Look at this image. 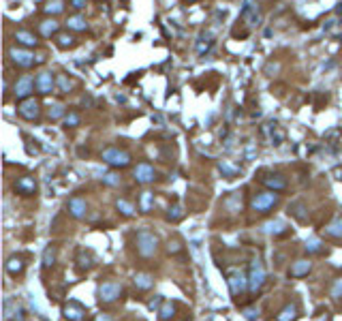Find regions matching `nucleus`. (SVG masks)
<instances>
[{"label": "nucleus", "mask_w": 342, "mask_h": 321, "mask_svg": "<svg viewBox=\"0 0 342 321\" xmlns=\"http://www.w3.org/2000/svg\"><path fill=\"white\" fill-rule=\"evenodd\" d=\"M135 242H137V253L141 257H152L158 248V238L154 236L150 229H139Z\"/></svg>", "instance_id": "f257e3e1"}, {"label": "nucleus", "mask_w": 342, "mask_h": 321, "mask_svg": "<svg viewBox=\"0 0 342 321\" xmlns=\"http://www.w3.org/2000/svg\"><path fill=\"white\" fill-rule=\"evenodd\" d=\"M103 160L109 165V167H115V169H124V167L131 165V154L126 150H120V148H105L103 150Z\"/></svg>", "instance_id": "f03ea898"}, {"label": "nucleus", "mask_w": 342, "mask_h": 321, "mask_svg": "<svg viewBox=\"0 0 342 321\" xmlns=\"http://www.w3.org/2000/svg\"><path fill=\"white\" fill-rule=\"evenodd\" d=\"M278 205V195L276 191H263V193H257L253 197V210L259 212V214H266L272 208Z\"/></svg>", "instance_id": "7ed1b4c3"}, {"label": "nucleus", "mask_w": 342, "mask_h": 321, "mask_svg": "<svg viewBox=\"0 0 342 321\" xmlns=\"http://www.w3.org/2000/svg\"><path fill=\"white\" fill-rule=\"evenodd\" d=\"M263 285H266V268L259 259H255L248 268V291L257 293Z\"/></svg>", "instance_id": "20e7f679"}, {"label": "nucleus", "mask_w": 342, "mask_h": 321, "mask_svg": "<svg viewBox=\"0 0 342 321\" xmlns=\"http://www.w3.org/2000/svg\"><path fill=\"white\" fill-rule=\"evenodd\" d=\"M122 295V287L120 282H114V281H107V282H101L99 289H96V298L103 304H112Z\"/></svg>", "instance_id": "39448f33"}, {"label": "nucleus", "mask_w": 342, "mask_h": 321, "mask_svg": "<svg viewBox=\"0 0 342 321\" xmlns=\"http://www.w3.org/2000/svg\"><path fill=\"white\" fill-rule=\"evenodd\" d=\"M227 282H229V291L233 298H240V295L248 289V274L240 272V270H231L227 274Z\"/></svg>", "instance_id": "423d86ee"}, {"label": "nucleus", "mask_w": 342, "mask_h": 321, "mask_svg": "<svg viewBox=\"0 0 342 321\" xmlns=\"http://www.w3.org/2000/svg\"><path fill=\"white\" fill-rule=\"evenodd\" d=\"M9 58L19 69H30V67H35V62H38V60H35V54L30 49H22V47H11Z\"/></svg>", "instance_id": "0eeeda50"}, {"label": "nucleus", "mask_w": 342, "mask_h": 321, "mask_svg": "<svg viewBox=\"0 0 342 321\" xmlns=\"http://www.w3.org/2000/svg\"><path fill=\"white\" fill-rule=\"evenodd\" d=\"M240 19L248 24V28H255V26L261 24V11H259V4H255L253 0H246L240 11Z\"/></svg>", "instance_id": "6e6552de"}, {"label": "nucleus", "mask_w": 342, "mask_h": 321, "mask_svg": "<svg viewBox=\"0 0 342 321\" xmlns=\"http://www.w3.org/2000/svg\"><path fill=\"white\" fill-rule=\"evenodd\" d=\"M35 88H37L35 80H32L30 75H22L15 81V86H13V94H15L19 101H24V99H30V94H32V90Z\"/></svg>", "instance_id": "1a4fd4ad"}, {"label": "nucleus", "mask_w": 342, "mask_h": 321, "mask_svg": "<svg viewBox=\"0 0 342 321\" xmlns=\"http://www.w3.org/2000/svg\"><path fill=\"white\" fill-rule=\"evenodd\" d=\"M17 114L22 116V118L26 120H37L38 114H41V103H38L37 99H24L22 103L17 105Z\"/></svg>", "instance_id": "9d476101"}, {"label": "nucleus", "mask_w": 342, "mask_h": 321, "mask_svg": "<svg viewBox=\"0 0 342 321\" xmlns=\"http://www.w3.org/2000/svg\"><path fill=\"white\" fill-rule=\"evenodd\" d=\"M261 133H263V137H267V141L272 146H280L282 141H285V131H282V126L278 122H267V124H263Z\"/></svg>", "instance_id": "9b49d317"}, {"label": "nucleus", "mask_w": 342, "mask_h": 321, "mask_svg": "<svg viewBox=\"0 0 342 321\" xmlns=\"http://www.w3.org/2000/svg\"><path fill=\"white\" fill-rule=\"evenodd\" d=\"M62 315L67 321H83L86 319V306L79 304L75 300H69L67 304L62 306Z\"/></svg>", "instance_id": "f8f14e48"}, {"label": "nucleus", "mask_w": 342, "mask_h": 321, "mask_svg": "<svg viewBox=\"0 0 342 321\" xmlns=\"http://www.w3.org/2000/svg\"><path fill=\"white\" fill-rule=\"evenodd\" d=\"M35 83H37L38 94H51L56 88V77H54V73H49V71H43V73L37 75Z\"/></svg>", "instance_id": "ddd939ff"}, {"label": "nucleus", "mask_w": 342, "mask_h": 321, "mask_svg": "<svg viewBox=\"0 0 342 321\" xmlns=\"http://www.w3.org/2000/svg\"><path fill=\"white\" fill-rule=\"evenodd\" d=\"M13 191L17 193V195H24V197H30L37 193V180L32 176H24L19 178L15 184H13Z\"/></svg>", "instance_id": "4468645a"}, {"label": "nucleus", "mask_w": 342, "mask_h": 321, "mask_svg": "<svg viewBox=\"0 0 342 321\" xmlns=\"http://www.w3.org/2000/svg\"><path fill=\"white\" fill-rule=\"evenodd\" d=\"M154 178H156V171H154V167L150 163H139L135 167V180H137L139 184H148V182H152Z\"/></svg>", "instance_id": "2eb2a0df"}, {"label": "nucleus", "mask_w": 342, "mask_h": 321, "mask_svg": "<svg viewBox=\"0 0 342 321\" xmlns=\"http://www.w3.org/2000/svg\"><path fill=\"white\" fill-rule=\"evenodd\" d=\"M67 208H69V214L73 216V218H83L86 216V199H81V197H71L69 199V203H67Z\"/></svg>", "instance_id": "dca6fc26"}, {"label": "nucleus", "mask_w": 342, "mask_h": 321, "mask_svg": "<svg viewBox=\"0 0 342 321\" xmlns=\"http://www.w3.org/2000/svg\"><path fill=\"white\" fill-rule=\"evenodd\" d=\"M4 321H24V308L13 304V300H4Z\"/></svg>", "instance_id": "f3484780"}, {"label": "nucleus", "mask_w": 342, "mask_h": 321, "mask_svg": "<svg viewBox=\"0 0 342 321\" xmlns=\"http://www.w3.org/2000/svg\"><path fill=\"white\" fill-rule=\"evenodd\" d=\"M263 184H266L269 191L280 193V191H285V189H287V178H285V176H280V173H269V176L263 178Z\"/></svg>", "instance_id": "a211bd4d"}, {"label": "nucleus", "mask_w": 342, "mask_h": 321, "mask_svg": "<svg viewBox=\"0 0 342 321\" xmlns=\"http://www.w3.org/2000/svg\"><path fill=\"white\" fill-rule=\"evenodd\" d=\"M310 270H312V263L310 261H308V259H298L291 266V270H289V274H291L293 279H302V276L310 274Z\"/></svg>", "instance_id": "6ab92c4d"}, {"label": "nucleus", "mask_w": 342, "mask_h": 321, "mask_svg": "<svg viewBox=\"0 0 342 321\" xmlns=\"http://www.w3.org/2000/svg\"><path fill=\"white\" fill-rule=\"evenodd\" d=\"M212 43H214V35H212V30L201 32V35H199V39H197V54H199V56L208 54L210 47H212Z\"/></svg>", "instance_id": "aec40b11"}, {"label": "nucleus", "mask_w": 342, "mask_h": 321, "mask_svg": "<svg viewBox=\"0 0 342 321\" xmlns=\"http://www.w3.org/2000/svg\"><path fill=\"white\" fill-rule=\"evenodd\" d=\"M6 272H9L11 276H17V274H22L24 272V268H26V263H24V257H19V255H13L9 257V261H6Z\"/></svg>", "instance_id": "412c9836"}, {"label": "nucleus", "mask_w": 342, "mask_h": 321, "mask_svg": "<svg viewBox=\"0 0 342 321\" xmlns=\"http://www.w3.org/2000/svg\"><path fill=\"white\" fill-rule=\"evenodd\" d=\"M15 41L22 43L24 47H28V49H30V47H37V43H38L37 37L32 35V32H28V30H17V32H15Z\"/></svg>", "instance_id": "4be33fe9"}, {"label": "nucleus", "mask_w": 342, "mask_h": 321, "mask_svg": "<svg viewBox=\"0 0 342 321\" xmlns=\"http://www.w3.org/2000/svg\"><path fill=\"white\" fill-rule=\"evenodd\" d=\"M135 287L141 289V291H148V289L154 287V279L150 274H146V272H137V274H135Z\"/></svg>", "instance_id": "5701e85b"}, {"label": "nucleus", "mask_w": 342, "mask_h": 321, "mask_svg": "<svg viewBox=\"0 0 342 321\" xmlns=\"http://www.w3.org/2000/svg\"><path fill=\"white\" fill-rule=\"evenodd\" d=\"M263 229H266L269 236H285L289 227H287L285 221H272V223H267Z\"/></svg>", "instance_id": "b1692460"}, {"label": "nucleus", "mask_w": 342, "mask_h": 321, "mask_svg": "<svg viewBox=\"0 0 342 321\" xmlns=\"http://www.w3.org/2000/svg\"><path fill=\"white\" fill-rule=\"evenodd\" d=\"M69 30H75V32H83L88 28V22H86V17H81V15H73V17H69Z\"/></svg>", "instance_id": "393cba45"}, {"label": "nucleus", "mask_w": 342, "mask_h": 321, "mask_svg": "<svg viewBox=\"0 0 342 321\" xmlns=\"http://www.w3.org/2000/svg\"><path fill=\"white\" fill-rule=\"evenodd\" d=\"M58 24L56 19H45V22H41V26H38V30H41L43 37H51V35H58Z\"/></svg>", "instance_id": "a878e982"}, {"label": "nucleus", "mask_w": 342, "mask_h": 321, "mask_svg": "<svg viewBox=\"0 0 342 321\" xmlns=\"http://www.w3.org/2000/svg\"><path fill=\"white\" fill-rule=\"evenodd\" d=\"M56 45L60 49H71L75 47V37H71L69 32H60V35H56Z\"/></svg>", "instance_id": "bb28decb"}, {"label": "nucleus", "mask_w": 342, "mask_h": 321, "mask_svg": "<svg viewBox=\"0 0 342 321\" xmlns=\"http://www.w3.org/2000/svg\"><path fill=\"white\" fill-rule=\"evenodd\" d=\"M54 263H56V246L49 244V246H45V250H43V268L49 270Z\"/></svg>", "instance_id": "cd10ccee"}, {"label": "nucleus", "mask_w": 342, "mask_h": 321, "mask_svg": "<svg viewBox=\"0 0 342 321\" xmlns=\"http://www.w3.org/2000/svg\"><path fill=\"white\" fill-rule=\"evenodd\" d=\"M173 315H176V304H173V302H163V306H160V311H158L160 321H171Z\"/></svg>", "instance_id": "c85d7f7f"}, {"label": "nucleus", "mask_w": 342, "mask_h": 321, "mask_svg": "<svg viewBox=\"0 0 342 321\" xmlns=\"http://www.w3.org/2000/svg\"><path fill=\"white\" fill-rule=\"evenodd\" d=\"M295 319H298V306L295 304H287L278 313V321H295Z\"/></svg>", "instance_id": "c756f323"}, {"label": "nucleus", "mask_w": 342, "mask_h": 321, "mask_svg": "<svg viewBox=\"0 0 342 321\" xmlns=\"http://www.w3.org/2000/svg\"><path fill=\"white\" fill-rule=\"evenodd\" d=\"M325 234L330 238H342V218H336L325 227Z\"/></svg>", "instance_id": "7c9ffc66"}, {"label": "nucleus", "mask_w": 342, "mask_h": 321, "mask_svg": "<svg viewBox=\"0 0 342 321\" xmlns=\"http://www.w3.org/2000/svg\"><path fill=\"white\" fill-rule=\"evenodd\" d=\"M43 11L47 13V15H58V13L64 11V2L62 0H49V2L43 6Z\"/></svg>", "instance_id": "2f4dec72"}, {"label": "nucleus", "mask_w": 342, "mask_h": 321, "mask_svg": "<svg viewBox=\"0 0 342 321\" xmlns=\"http://www.w3.org/2000/svg\"><path fill=\"white\" fill-rule=\"evenodd\" d=\"M184 218V210H182V205L180 203H173L169 212H167V221H171V223H178V221H182Z\"/></svg>", "instance_id": "473e14b6"}, {"label": "nucleus", "mask_w": 342, "mask_h": 321, "mask_svg": "<svg viewBox=\"0 0 342 321\" xmlns=\"http://www.w3.org/2000/svg\"><path fill=\"white\" fill-rule=\"evenodd\" d=\"M77 263H79V270H90V268H92V255L86 253V250H79V255H77Z\"/></svg>", "instance_id": "72a5a7b5"}, {"label": "nucleus", "mask_w": 342, "mask_h": 321, "mask_svg": "<svg viewBox=\"0 0 342 321\" xmlns=\"http://www.w3.org/2000/svg\"><path fill=\"white\" fill-rule=\"evenodd\" d=\"M115 208H118V210H120L124 216H133V214H135L133 203H128L126 199H118V201H115Z\"/></svg>", "instance_id": "f704fd0d"}, {"label": "nucleus", "mask_w": 342, "mask_h": 321, "mask_svg": "<svg viewBox=\"0 0 342 321\" xmlns=\"http://www.w3.org/2000/svg\"><path fill=\"white\" fill-rule=\"evenodd\" d=\"M321 246H323V244H321V240L319 238H308L306 240V253H319L321 250Z\"/></svg>", "instance_id": "c9c22d12"}, {"label": "nucleus", "mask_w": 342, "mask_h": 321, "mask_svg": "<svg viewBox=\"0 0 342 321\" xmlns=\"http://www.w3.org/2000/svg\"><path fill=\"white\" fill-rule=\"evenodd\" d=\"M58 88H60V92H69V90L73 88V81H71L67 75H58Z\"/></svg>", "instance_id": "e433bc0d"}, {"label": "nucleus", "mask_w": 342, "mask_h": 321, "mask_svg": "<svg viewBox=\"0 0 342 321\" xmlns=\"http://www.w3.org/2000/svg\"><path fill=\"white\" fill-rule=\"evenodd\" d=\"M289 212H291L295 218H300V221H306V214H302V212H304V205L302 203H291L289 205Z\"/></svg>", "instance_id": "4c0bfd02"}, {"label": "nucleus", "mask_w": 342, "mask_h": 321, "mask_svg": "<svg viewBox=\"0 0 342 321\" xmlns=\"http://www.w3.org/2000/svg\"><path fill=\"white\" fill-rule=\"evenodd\" d=\"M62 116H64V107L60 105V103H54V105L49 107V118L58 120V118H62Z\"/></svg>", "instance_id": "58836bf2"}, {"label": "nucleus", "mask_w": 342, "mask_h": 321, "mask_svg": "<svg viewBox=\"0 0 342 321\" xmlns=\"http://www.w3.org/2000/svg\"><path fill=\"white\" fill-rule=\"evenodd\" d=\"M244 317H246V321H259V308L257 306L244 308Z\"/></svg>", "instance_id": "ea45409f"}, {"label": "nucleus", "mask_w": 342, "mask_h": 321, "mask_svg": "<svg viewBox=\"0 0 342 321\" xmlns=\"http://www.w3.org/2000/svg\"><path fill=\"white\" fill-rule=\"evenodd\" d=\"M77 124H79V116H77L75 112H71V114H67V116H64V126H77Z\"/></svg>", "instance_id": "a19ab883"}, {"label": "nucleus", "mask_w": 342, "mask_h": 321, "mask_svg": "<svg viewBox=\"0 0 342 321\" xmlns=\"http://www.w3.org/2000/svg\"><path fill=\"white\" fill-rule=\"evenodd\" d=\"M218 167H221V171H223V173H225V176H227V178H233L235 173H237V169H233V167H231V165L227 163V160H223V163L218 165Z\"/></svg>", "instance_id": "79ce46f5"}, {"label": "nucleus", "mask_w": 342, "mask_h": 321, "mask_svg": "<svg viewBox=\"0 0 342 321\" xmlns=\"http://www.w3.org/2000/svg\"><path fill=\"white\" fill-rule=\"evenodd\" d=\"M332 298H342V279H336L332 285Z\"/></svg>", "instance_id": "37998d69"}, {"label": "nucleus", "mask_w": 342, "mask_h": 321, "mask_svg": "<svg viewBox=\"0 0 342 321\" xmlns=\"http://www.w3.org/2000/svg\"><path fill=\"white\" fill-rule=\"evenodd\" d=\"M152 193H144V197H141V210L144 212H148L150 210V203H152Z\"/></svg>", "instance_id": "c03bdc74"}, {"label": "nucleus", "mask_w": 342, "mask_h": 321, "mask_svg": "<svg viewBox=\"0 0 342 321\" xmlns=\"http://www.w3.org/2000/svg\"><path fill=\"white\" fill-rule=\"evenodd\" d=\"M103 182L109 184V186H118L120 184V178L115 176V173H107V176H103Z\"/></svg>", "instance_id": "a18cd8bd"}, {"label": "nucleus", "mask_w": 342, "mask_h": 321, "mask_svg": "<svg viewBox=\"0 0 342 321\" xmlns=\"http://www.w3.org/2000/svg\"><path fill=\"white\" fill-rule=\"evenodd\" d=\"M180 248H182V246H180V242L178 240H169V253H180Z\"/></svg>", "instance_id": "49530a36"}, {"label": "nucleus", "mask_w": 342, "mask_h": 321, "mask_svg": "<svg viewBox=\"0 0 342 321\" xmlns=\"http://www.w3.org/2000/svg\"><path fill=\"white\" fill-rule=\"evenodd\" d=\"M71 4H73L75 9H83V6H86V0H71Z\"/></svg>", "instance_id": "de8ad7c7"}, {"label": "nucleus", "mask_w": 342, "mask_h": 321, "mask_svg": "<svg viewBox=\"0 0 342 321\" xmlns=\"http://www.w3.org/2000/svg\"><path fill=\"white\" fill-rule=\"evenodd\" d=\"M94 321H114V319L109 317V315L103 313V315H96V319H94Z\"/></svg>", "instance_id": "09e8293b"}, {"label": "nucleus", "mask_w": 342, "mask_h": 321, "mask_svg": "<svg viewBox=\"0 0 342 321\" xmlns=\"http://www.w3.org/2000/svg\"><path fill=\"white\" fill-rule=\"evenodd\" d=\"M186 2H189V4H192V2H197V0H186Z\"/></svg>", "instance_id": "8fccbe9b"}]
</instances>
